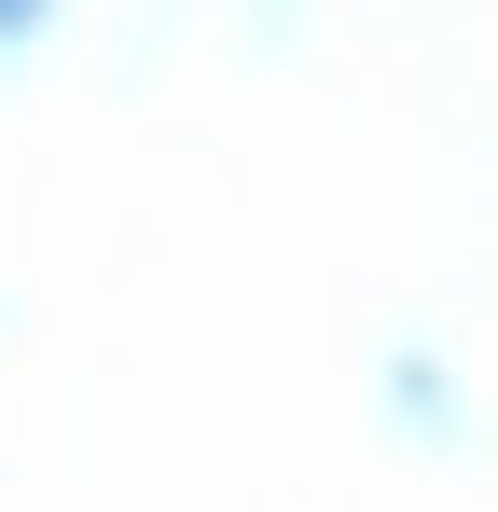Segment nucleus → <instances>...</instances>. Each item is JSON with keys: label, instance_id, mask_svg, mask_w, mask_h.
I'll return each mask as SVG.
<instances>
[{"label": "nucleus", "instance_id": "1", "mask_svg": "<svg viewBox=\"0 0 498 512\" xmlns=\"http://www.w3.org/2000/svg\"><path fill=\"white\" fill-rule=\"evenodd\" d=\"M28 28H42V0H0V42H28Z\"/></svg>", "mask_w": 498, "mask_h": 512}]
</instances>
